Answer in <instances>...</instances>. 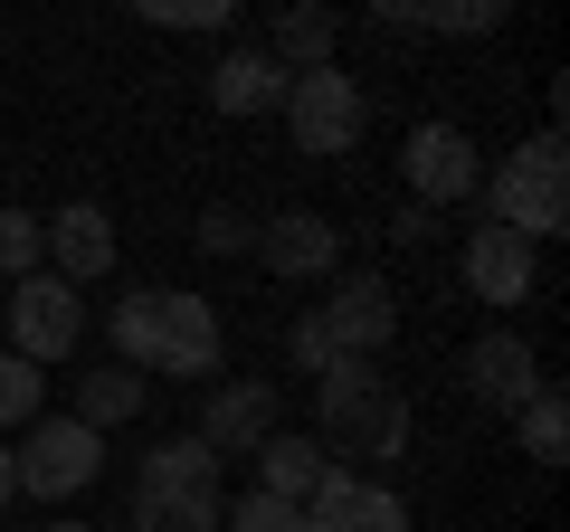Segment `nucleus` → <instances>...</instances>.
Listing matches in <instances>:
<instances>
[{
  "label": "nucleus",
  "mask_w": 570,
  "mask_h": 532,
  "mask_svg": "<svg viewBox=\"0 0 570 532\" xmlns=\"http://www.w3.org/2000/svg\"><path fill=\"white\" fill-rule=\"evenodd\" d=\"M105 333H115L124 371H163V381H209L219 371V305L190 286H134L115 314H105Z\"/></svg>",
  "instance_id": "f257e3e1"
},
{
  "label": "nucleus",
  "mask_w": 570,
  "mask_h": 532,
  "mask_svg": "<svg viewBox=\"0 0 570 532\" xmlns=\"http://www.w3.org/2000/svg\"><path fill=\"white\" fill-rule=\"evenodd\" d=\"M314 447H324V456H362V466L409 456V400H400V381H381V362H333L324 381H314Z\"/></svg>",
  "instance_id": "f03ea898"
},
{
  "label": "nucleus",
  "mask_w": 570,
  "mask_h": 532,
  "mask_svg": "<svg viewBox=\"0 0 570 532\" xmlns=\"http://www.w3.org/2000/svg\"><path fill=\"white\" fill-rule=\"evenodd\" d=\"M475 200H485L494 228H513V238H532V247L561 238V228H570V162H561V134H532L504 171H485V181H475Z\"/></svg>",
  "instance_id": "7ed1b4c3"
},
{
  "label": "nucleus",
  "mask_w": 570,
  "mask_h": 532,
  "mask_svg": "<svg viewBox=\"0 0 570 532\" xmlns=\"http://www.w3.org/2000/svg\"><path fill=\"white\" fill-rule=\"evenodd\" d=\"M285 134H295V152H314V162H333V152L362 144V124H371V96L352 67H305V77H285Z\"/></svg>",
  "instance_id": "20e7f679"
},
{
  "label": "nucleus",
  "mask_w": 570,
  "mask_h": 532,
  "mask_svg": "<svg viewBox=\"0 0 570 532\" xmlns=\"http://www.w3.org/2000/svg\"><path fill=\"white\" fill-rule=\"evenodd\" d=\"M10 475H20V494H39V504L86 494L105 475V437L86 428V418H29V437L10 447Z\"/></svg>",
  "instance_id": "39448f33"
},
{
  "label": "nucleus",
  "mask_w": 570,
  "mask_h": 532,
  "mask_svg": "<svg viewBox=\"0 0 570 532\" xmlns=\"http://www.w3.org/2000/svg\"><path fill=\"white\" fill-rule=\"evenodd\" d=\"M86 343V305H77V286L67 276H20L10 286V352H20L29 371H48V362H67V352Z\"/></svg>",
  "instance_id": "423d86ee"
},
{
  "label": "nucleus",
  "mask_w": 570,
  "mask_h": 532,
  "mask_svg": "<svg viewBox=\"0 0 570 532\" xmlns=\"http://www.w3.org/2000/svg\"><path fill=\"white\" fill-rule=\"evenodd\" d=\"M276 428H285V390H276V381H219L190 437H200V447L228 466V456H257Z\"/></svg>",
  "instance_id": "0eeeda50"
},
{
  "label": "nucleus",
  "mask_w": 570,
  "mask_h": 532,
  "mask_svg": "<svg viewBox=\"0 0 570 532\" xmlns=\"http://www.w3.org/2000/svg\"><path fill=\"white\" fill-rule=\"evenodd\" d=\"M295 523L305 532H409V504L390 485H371V475H352V466H324V485L295 504Z\"/></svg>",
  "instance_id": "6e6552de"
},
{
  "label": "nucleus",
  "mask_w": 570,
  "mask_h": 532,
  "mask_svg": "<svg viewBox=\"0 0 570 532\" xmlns=\"http://www.w3.org/2000/svg\"><path fill=\"white\" fill-rule=\"evenodd\" d=\"M247 257L266 266V276H285V286H305V276H333L343 266V228L324 219V209H276V219H257V247Z\"/></svg>",
  "instance_id": "1a4fd4ad"
},
{
  "label": "nucleus",
  "mask_w": 570,
  "mask_h": 532,
  "mask_svg": "<svg viewBox=\"0 0 570 532\" xmlns=\"http://www.w3.org/2000/svg\"><path fill=\"white\" fill-rule=\"evenodd\" d=\"M400 162H409V200L419 209H456V200H475V181H485V162H475V144L456 134V124H419Z\"/></svg>",
  "instance_id": "9d476101"
},
{
  "label": "nucleus",
  "mask_w": 570,
  "mask_h": 532,
  "mask_svg": "<svg viewBox=\"0 0 570 532\" xmlns=\"http://www.w3.org/2000/svg\"><path fill=\"white\" fill-rule=\"evenodd\" d=\"M314 314H324V333H333L343 362H381V343L400 333V286H390V276H343L333 305H314Z\"/></svg>",
  "instance_id": "9b49d317"
},
{
  "label": "nucleus",
  "mask_w": 570,
  "mask_h": 532,
  "mask_svg": "<svg viewBox=\"0 0 570 532\" xmlns=\"http://www.w3.org/2000/svg\"><path fill=\"white\" fill-rule=\"evenodd\" d=\"M456 371H466V390H475V400H485V410H523V400H532V390H542V362H532V343H523V333H513V324H494V333H475V343H466V362H456Z\"/></svg>",
  "instance_id": "f8f14e48"
},
{
  "label": "nucleus",
  "mask_w": 570,
  "mask_h": 532,
  "mask_svg": "<svg viewBox=\"0 0 570 532\" xmlns=\"http://www.w3.org/2000/svg\"><path fill=\"white\" fill-rule=\"evenodd\" d=\"M456 266H466V286H475V305H523V295H532V276H542V247H532V238H513V228H475V238H466V257H456Z\"/></svg>",
  "instance_id": "ddd939ff"
},
{
  "label": "nucleus",
  "mask_w": 570,
  "mask_h": 532,
  "mask_svg": "<svg viewBox=\"0 0 570 532\" xmlns=\"http://www.w3.org/2000/svg\"><path fill=\"white\" fill-rule=\"evenodd\" d=\"M48 228V276H67V286H96L105 266H115V219H105V200H67Z\"/></svg>",
  "instance_id": "4468645a"
},
{
  "label": "nucleus",
  "mask_w": 570,
  "mask_h": 532,
  "mask_svg": "<svg viewBox=\"0 0 570 532\" xmlns=\"http://www.w3.org/2000/svg\"><path fill=\"white\" fill-rule=\"evenodd\" d=\"M209 105H219V115H276L285 105V67L266 58V48H228V58L209 67Z\"/></svg>",
  "instance_id": "2eb2a0df"
},
{
  "label": "nucleus",
  "mask_w": 570,
  "mask_h": 532,
  "mask_svg": "<svg viewBox=\"0 0 570 532\" xmlns=\"http://www.w3.org/2000/svg\"><path fill=\"white\" fill-rule=\"evenodd\" d=\"M381 29H428V39H485L504 29V0H381Z\"/></svg>",
  "instance_id": "dca6fc26"
},
{
  "label": "nucleus",
  "mask_w": 570,
  "mask_h": 532,
  "mask_svg": "<svg viewBox=\"0 0 570 532\" xmlns=\"http://www.w3.org/2000/svg\"><path fill=\"white\" fill-rule=\"evenodd\" d=\"M324 466H333V456L314 447V437L276 428V437H266V447H257V494H276V504H305V494L324 485Z\"/></svg>",
  "instance_id": "f3484780"
},
{
  "label": "nucleus",
  "mask_w": 570,
  "mask_h": 532,
  "mask_svg": "<svg viewBox=\"0 0 570 532\" xmlns=\"http://www.w3.org/2000/svg\"><path fill=\"white\" fill-rule=\"evenodd\" d=\"M142 485H163V494H219V456H209L200 437H153V447H142Z\"/></svg>",
  "instance_id": "a211bd4d"
},
{
  "label": "nucleus",
  "mask_w": 570,
  "mask_h": 532,
  "mask_svg": "<svg viewBox=\"0 0 570 532\" xmlns=\"http://www.w3.org/2000/svg\"><path fill=\"white\" fill-rule=\"evenodd\" d=\"M228 494H163V485H134V532H219Z\"/></svg>",
  "instance_id": "6ab92c4d"
},
{
  "label": "nucleus",
  "mask_w": 570,
  "mask_h": 532,
  "mask_svg": "<svg viewBox=\"0 0 570 532\" xmlns=\"http://www.w3.org/2000/svg\"><path fill=\"white\" fill-rule=\"evenodd\" d=\"M333 39H343V20H333V10H285L266 58H276L285 77H305V67H333Z\"/></svg>",
  "instance_id": "aec40b11"
},
{
  "label": "nucleus",
  "mask_w": 570,
  "mask_h": 532,
  "mask_svg": "<svg viewBox=\"0 0 570 532\" xmlns=\"http://www.w3.org/2000/svg\"><path fill=\"white\" fill-rule=\"evenodd\" d=\"M134 410H142V381L124 362H105V371H86V381H77V410H67V418H86V428L105 437V428H124Z\"/></svg>",
  "instance_id": "412c9836"
},
{
  "label": "nucleus",
  "mask_w": 570,
  "mask_h": 532,
  "mask_svg": "<svg viewBox=\"0 0 570 532\" xmlns=\"http://www.w3.org/2000/svg\"><path fill=\"white\" fill-rule=\"evenodd\" d=\"M513 437H523V456H532V466H561V456H570V400L542 381V390L523 400V410H513Z\"/></svg>",
  "instance_id": "4be33fe9"
},
{
  "label": "nucleus",
  "mask_w": 570,
  "mask_h": 532,
  "mask_svg": "<svg viewBox=\"0 0 570 532\" xmlns=\"http://www.w3.org/2000/svg\"><path fill=\"white\" fill-rule=\"evenodd\" d=\"M48 266V228H39V209H0V276L20 286V276H39Z\"/></svg>",
  "instance_id": "5701e85b"
},
{
  "label": "nucleus",
  "mask_w": 570,
  "mask_h": 532,
  "mask_svg": "<svg viewBox=\"0 0 570 532\" xmlns=\"http://www.w3.org/2000/svg\"><path fill=\"white\" fill-rule=\"evenodd\" d=\"M29 418H48V381L20 362V352H0V437L29 428Z\"/></svg>",
  "instance_id": "b1692460"
},
{
  "label": "nucleus",
  "mask_w": 570,
  "mask_h": 532,
  "mask_svg": "<svg viewBox=\"0 0 570 532\" xmlns=\"http://www.w3.org/2000/svg\"><path fill=\"white\" fill-rule=\"evenodd\" d=\"M190 238H200V257H247V247H257V209H238V200H209Z\"/></svg>",
  "instance_id": "393cba45"
},
{
  "label": "nucleus",
  "mask_w": 570,
  "mask_h": 532,
  "mask_svg": "<svg viewBox=\"0 0 570 532\" xmlns=\"http://www.w3.org/2000/svg\"><path fill=\"white\" fill-rule=\"evenodd\" d=\"M285 362L305 371V381H324V371L343 362V352H333V333H324V314H295V324H285Z\"/></svg>",
  "instance_id": "a878e982"
},
{
  "label": "nucleus",
  "mask_w": 570,
  "mask_h": 532,
  "mask_svg": "<svg viewBox=\"0 0 570 532\" xmlns=\"http://www.w3.org/2000/svg\"><path fill=\"white\" fill-rule=\"evenodd\" d=\"M219 532H305V523H295V504H276V494H257V485H247L238 504L219 513Z\"/></svg>",
  "instance_id": "bb28decb"
},
{
  "label": "nucleus",
  "mask_w": 570,
  "mask_h": 532,
  "mask_svg": "<svg viewBox=\"0 0 570 532\" xmlns=\"http://www.w3.org/2000/svg\"><path fill=\"white\" fill-rule=\"evenodd\" d=\"M153 29H228V0H142Z\"/></svg>",
  "instance_id": "cd10ccee"
},
{
  "label": "nucleus",
  "mask_w": 570,
  "mask_h": 532,
  "mask_svg": "<svg viewBox=\"0 0 570 532\" xmlns=\"http://www.w3.org/2000/svg\"><path fill=\"white\" fill-rule=\"evenodd\" d=\"M390 238H400V247H419V238H438V209H419V200H409L400 219H390Z\"/></svg>",
  "instance_id": "c85d7f7f"
},
{
  "label": "nucleus",
  "mask_w": 570,
  "mask_h": 532,
  "mask_svg": "<svg viewBox=\"0 0 570 532\" xmlns=\"http://www.w3.org/2000/svg\"><path fill=\"white\" fill-rule=\"evenodd\" d=\"M10 494H20V475H10V437H0V504H10Z\"/></svg>",
  "instance_id": "c756f323"
},
{
  "label": "nucleus",
  "mask_w": 570,
  "mask_h": 532,
  "mask_svg": "<svg viewBox=\"0 0 570 532\" xmlns=\"http://www.w3.org/2000/svg\"><path fill=\"white\" fill-rule=\"evenodd\" d=\"M48 532H96V523H48Z\"/></svg>",
  "instance_id": "7c9ffc66"
}]
</instances>
